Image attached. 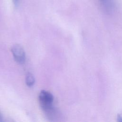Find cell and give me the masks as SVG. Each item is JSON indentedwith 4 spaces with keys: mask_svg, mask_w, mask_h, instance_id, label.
<instances>
[{
    "mask_svg": "<svg viewBox=\"0 0 122 122\" xmlns=\"http://www.w3.org/2000/svg\"><path fill=\"white\" fill-rule=\"evenodd\" d=\"M53 99L52 94L45 90L41 91L39 95V102L42 109L53 105Z\"/></svg>",
    "mask_w": 122,
    "mask_h": 122,
    "instance_id": "6da1fadb",
    "label": "cell"
},
{
    "mask_svg": "<svg viewBox=\"0 0 122 122\" xmlns=\"http://www.w3.org/2000/svg\"><path fill=\"white\" fill-rule=\"evenodd\" d=\"M11 51L15 61L20 64L23 63L26 60V54L23 48L20 44H16L12 46Z\"/></svg>",
    "mask_w": 122,
    "mask_h": 122,
    "instance_id": "7a4b0ae2",
    "label": "cell"
},
{
    "mask_svg": "<svg viewBox=\"0 0 122 122\" xmlns=\"http://www.w3.org/2000/svg\"><path fill=\"white\" fill-rule=\"evenodd\" d=\"M46 117L51 121L55 120L58 117L59 113L53 105L42 109Z\"/></svg>",
    "mask_w": 122,
    "mask_h": 122,
    "instance_id": "3957f363",
    "label": "cell"
},
{
    "mask_svg": "<svg viewBox=\"0 0 122 122\" xmlns=\"http://www.w3.org/2000/svg\"><path fill=\"white\" fill-rule=\"evenodd\" d=\"M25 82L26 85L29 87H31L35 83V78L33 75L30 73H28L25 78Z\"/></svg>",
    "mask_w": 122,
    "mask_h": 122,
    "instance_id": "277c9868",
    "label": "cell"
},
{
    "mask_svg": "<svg viewBox=\"0 0 122 122\" xmlns=\"http://www.w3.org/2000/svg\"><path fill=\"white\" fill-rule=\"evenodd\" d=\"M102 5L107 8H111L113 4L112 0H100Z\"/></svg>",
    "mask_w": 122,
    "mask_h": 122,
    "instance_id": "5b68a950",
    "label": "cell"
},
{
    "mask_svg": "<svg viewBox=\"0 0 122 122\" xmlns=\"http://www.w3.org/2000/svg\"><path fill=\"white\" fill-rule=\"evenodd\" d=\"M12 1L15 6L18 5V2H19V0H12Z\"/></svg>",
    "mask_w": 122,
    "mask_h": 122,
    "instance_id": "8992f818",
    "label": "cell"
},
{
    "mask_svg": "<svg viewBox=\"0 0 122 122\" xmlns=\"http://www.w3.org/2000/svg\"><path fill=\"white\" fill-rule=\"evenodd\" d=\"M3 117H2V114L0 112V122H3Z\"/></svg>",
    "mask_w": 122,
    "mask_h": 122,
    "instance_id": "52a82bcc",
    "label": "cell"
}]
</instances>
